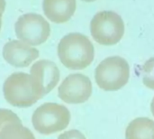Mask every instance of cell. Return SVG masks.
<instances>
[{
	"label": "cell",
	"instance_id": "6da1fadb",
	"mask_svg": "<svg viewBox=\"0 0 154 139\" xmlns=\"http://www.w3.org/2000/svg\"><path fill=\"white\" fill-rule=\"evenodd\" d=\"M57 52L60 62L69 70H83L92 63L95 57L93 43L79 33L65 35L59 43Z\"/></svg>",
	"mask_w": 154,
	"mask_h": 139
},
{
	"label": "cell",
	"instance_id": "7a4b0ae2",
	"mask_svg": "<svg viewBox=\"0 0 154 139\" xmlns=\"http://www.w3.org/2000/svg\"><path fill=\"white\" fill-rule=\"evenodd\" d=\"M130 78V66L120 56H112L102 61L96 69L95 80L105 91H116L125 87Z\"/></svg>",
	"mask_w": 154,
	"mask_h": 139
},
{
	"label": "cell",
	"instance_id": "3957f363",
	"mask_svg": "<svg viewBox=\"0 0 154 139\" xmlns=\"http://www.w3.org/2000/svg\"><path fill=\"white\" fill-rule=\"evenodd\" d=\"M70 118V112L65 106L47 102L35 109L32 116V123L37 132L48 136L64 130Z\"/></svg>",
	"mask_w": 154,
	"mask_h": 139
},
{
	"label": "cell",
	"instance_id": "277c9868",
	"mask_svg": "<svg viewBox=\"0 0 154 139\" xmlns=\"http://www.w3.org/2000/svg\"><path fill=\"white\" fill-rule=\"evenodd\" d=\"M5 100L16 108H29L40 99L35 91L30 74L14 72L7 77L3 85Z\"/></svg>",
	"mask_w": 154,
	"mask_h": 139
},
{
	"label": "cell",
	"instance_id": "5b68a950",
	"mask_svg": "<svg viewBox=\"0 0 154 139\" xmlns=\"http://www.w3.org/2000/svg\"><path fill=\"white\" fill-rule=\"evenodd\" d=\"M90 33L99 44L114 45L122 39L125 33V24L118 14L113 11H101L92 18Z\"/></svg>",
	"mask_w": 154,
	"mask_h": 139
},
{
	"label": "cell",
	"instance_id": "8992f818",
	"mask_svg": "<svg viewBox=\"0 0 154 139\" xmlns=\"http://www.w3.org/2000/svg\"><path fill=\"white\" fill-rule=\"evenodd\" d=\"M14 31L18 40L36 46L47 41L51 34V26L41 14L28 13L19 16L14 24Z\"/></svg>",
	"mask_w": 154,
	"mask_h": 139
},
{
	"label": "cell",
	"instance_id": "52a82bcc",
	"mask_svg": "<svg viewBox=\"0 0 154 139\" xmlns=\"http://www.w3.org/2000/svg\"><path fill=\"white\" fill-rule=\"evenodd\" d=\"M90 79L81 73L68 75L59 86V98L69 104H81L88 100L92 94Z\"/></svg>",
	"mask_w": 154,
	"mask_h": 139
},
{
	"label": "cell",
	"instance_id": "ba28073f",
	"mask_svg": "<svg viewBox=\"0 0 154 139\" xmlns=\"http://www.w3.org/2000/svg\"><path fill=\"white\" fill-rule=\"evenodd\" d=\"M29 74L40 99H42L56 87L60 76L59 68L50 60H40L34 62Z\"/></svg>",
	"mask_w": 154,
	"mask_h": 139
},
{
	"label": "cell",
	"instance_id": "9c48e42d",
	"mask_svg": "<svg viewBox=\"0 0 154 139\" xmlns=\"http://www.w3.org/2000/svg\"><path fill=\"white\" fill-rule=\"evenodd\" d=\"M2 54L8 64L16 68H23L29 66L39 57V51L20 40H12L4 45Z\"/></svg>",
	"mask_w": 154,
	"mask_h": 139
},
{
	"label": "cell",
	"instance_id": "30bf717a",
	"mask_svg": "<svg viewBox=\"0 0 154 139\" xmlns=\"http://www.w3.org/2000/svg\"><path fill=\"white\" fill-rule=\"evenodd\" d=\"M76 0H43L42 9L48 19L61 24L69 21L76 11Z\"/></svg>",
	"mask_w": 154,
	"mask_h": 139
},
{
	"label": "cell",
	"instance_id": "8fae6325",
	"mask_svg": "<svg viewBox=\"0 0 154 139\" xmlns=\"http://www.w3.org/2000/svg\"><path fill=\"white\" fill-rule=\"evenodd\" d=\"M154 121L148 118L134 119L126 128L125 139H153Z\"/></svg>",
	"mask_w": 154,
	"mask_h": 139
},
{
	"label": "cell",
	"instance_id": "7c38bea8",
	"mask_svg": "<svg viewBox=\"0 0 154 139\" xmlns=\"http://www.w3.org/2000/svg\"><path fill=\"white\" fill-rule=\"evenodd\" d=\"M0 139H35L32 131L20 124L6 126L0 133Z\"/></svg>",
	"mask_w": 154,
	"mask_h": 139
},
{
	"label": "cell",
	"instance_id": "4fadbf2b",
	"mask_svg": "<svg viewBox=\"0 0 154 139\" xmlns=\"http://www.w3.org/2000/svg\"><path fill=\"white\" fill-rule=\"evenodd\" d=\"M142 76L145 87L154 90V57L148 60L143 66Z\"/></svg>",
	"mask_w": 154,
	"mask_h": 139
},
{
	"label": "cell",
	"instance_id": "5bb4252c",
	"mask_svg": "<svg viewBox=\"0 0 154 139\" xmlns=\"http://www.w3.org/2000/svg\"><path fill=\"white\" fill-rule=\"evenodd\" d=\"M22 123L19 117L10 109H0V133L8 125Z\"/></svg>",
	"mask_w": 154,
	"mask_h": 139
},
{
	"label": "cell",
	"instance_id": "9a60e30c",
	"mask_svg": "<svg viewBox=\"0 0 154 139\" xmlns=\"http://www.w3.org/2000/svg\"><path fill=\"white\" fill-rule=\"evenodd\" d=\"M58 139H87L86 137L79 130L72 129L69 131H66L60 135Z\"/></svg>",
	"mask_w": 154,
	"mask_h": 139
},
{
	"label": "cell",
	"instance_id": "2e32d148",
	"mask_svg": "<svg viewBox=\"0 0 154 139\" xmlns=\"http://www.w3.org/2000/svg\"><path fill=\"white\" fill-rule=\"evenodd\" d=\"M5 0H0V30L2 26V14L5 12Z\"/></svg>",
	"mask_w": 154,
	"mask_h": 139
},
{
	"label": "cell",
	"instance_id": "e0dca14e",
	"mask_svg": "<svg viewBox=\"0 0 154 139\" xmlns=\"http://www.w3.org/2000/svg\"><path fill=\"white\" fill-rule=\"evenodd\" d=\"M151 110H152V113L154 117V98L152 99V104H151Z\"/></svg>",
	"mask_w": 154,
	"mask_h": 139
},
{
	"label": "cell",
	"instance_id": "ac0fdd59",
	"mask_svg": "<svg viewBox=\"0 0 154 139\" xmlns=\"http://www.w3.org/2000/svg\"><path fill=\"white\" fill-rule=\"evenodd\" d=\"M82 1H85V2H94L96 0H82Z\"/></svg>",
	"mask_w": 154,
	"mask_h": 139
},
{
	"label": "cell",
	"instance_id": "d6986e66",
	"mask_svg": "<svg viewBox=\"0 0 154 139\" xmlns=\"http://www.w3.org/2000/svg\"><path fill=\"white\" fill-rule=\"evenodd\" d=\"M153 139H154V137H153Z\"/></svg>",
	"mask_w": 154,
	"mask_h": 139
}]
</instances>
